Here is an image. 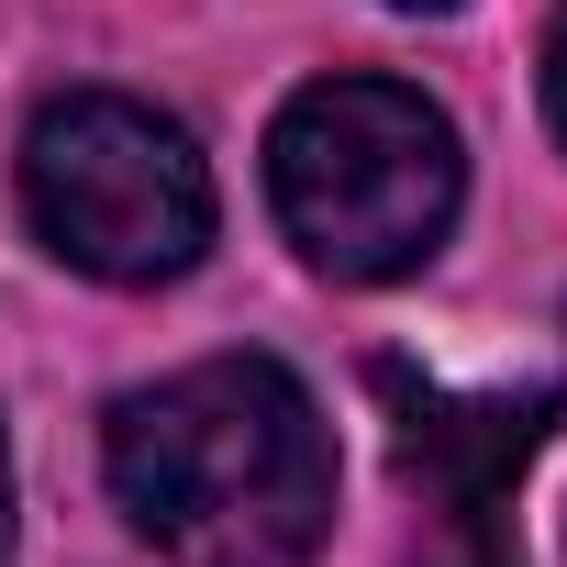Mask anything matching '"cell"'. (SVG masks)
Wrapping results in <instances>:
<instances>
[{
  "label": "cell",
  "instance_id": "2",
  "mask_svg": "<svg viewBox=\"0 0 567 567\" xmlns=\"http://www.w3.org/2000/svg\"><path fill=\"white\" fill-rule=\"evenodd\" d=\"M467 200V145L445 123V101H423L412 79H312L278 101L267 123V212L323 278L379 290L412 278Z\"/></svg>",
  "mask_w": 567,
  "mask_h": 567
},
{
  "label": "cell",
  "instance_id": "1",
  "mask_svg": "<svg viewBox=\"0 0 567 567\" xmlns=\"http://www.w3.org/2000/svg\"><path fill=\"white\" fill-rule=\"evenodd\" d=\"M101 467L167 567H312L334 534V434L278 357H200L123 390Z\"/></svg>",
  "mask_w": 567,
  "mask_h": 567
},
{
  "label": "cell",
  "instance_id": "6",
  "mask_svg": "<svg viewBox=\"0 0 567 567\" xmlns=\"http://www.w3.org/2000/svg\"><path fill=\"white\" fill-rule=\"evenodd\" d=\"M390 12H456V0H390Z\"/></svg>",
  "mask_w": 567,
  "mask_h": 567
},
{
  "label": "cell",
  "instance_id": "4",
  "mask_svg": "<svg viewBox=\"0 0 567 567\" xmlns=\"http://www.w3.org/2000/svg\"><path fill=\"white\" fill-rule=\"evenodd\" d=\"M545 123H556V145H567V12L545 23Z\"/></svg>",
  "mask_w": 567,
  "mask_h": 567
},
{
  "label": "cell",
  "instance_id": "3",
  "mask_svg": "<svg viewBox=\"0 0 567 567\" xmlns=\"http://www.w3.org/2000/svg\"><path fill=\"white\" fill-rule=\"evenodd\" d=\"M23 223L56 267L101 290H156V278H189L212 245V167L156 101L68 90L23 134Z\"/></svg>",
  "mask_w": 567,
  "mask_h": 567
},
{
  "label": "cell",
  "instance_id": "5",
  "mask_svg": "<svg viewBox=\"0 0 567 567\" xmlns=\"http://www.w3.org/2000/svg\"><path fill=\"white\" fill-rule=\"evenodd\" d=\"M0 567H12V434H0Z\"/></svg>",
  "mask_w": 567,
  "mask_h": 567
}]
</instances>
